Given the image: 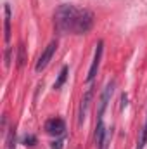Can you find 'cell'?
I'll use <instances>...</instances> for the list:
<instances>
[{
    "instance_id": "cell-1",
    "label": "cell",
    "mask_w": 147,
    "mask_h": 149,
    "mask_svg": "<svg viewBox=\"0 0 147 149\" xmlns=\"http://www.w3.org/2000/svg\"><path fill=\"white\" fill-rule=\"evenodd\" d=\"M54 26L55 31L61 35H83L92 30L94 26V14L87 9H78L71 3L61 5L54 14Z\"/></svg>"
},
{
    "instance_id": "cell-2",
    "label": "cell",
    "mask_w": 147,
    "mask_h": 149,
    "mask_svg": "<svg viewBox=\"0 0 147 149\" xmlns=\"http://www.w3.org/2000/svg\"><path fill=\"white\" fill-rule=\"evenodd\" d=\"M55 49H57V40H52V42L45 47V50L42 52L40 59H38L37 64H35V70H37L38 73H40V71H43V70L49 66L50 59H52V57H54V54H55Z\"/></svg>"
},
{
    "instance_id": "cell-3",
    "label": "cell",
    "mask_w": 147,
    "mask_h": 149,
    "mask_svg": "<svg viewBox=\"0 0 147 149\" xmlns=\"http://www.w3.org/2000/svg\"><path fill=\"white\" fill-rule=\"evenodd\" d=\"M102 52H104V42L99 40L97 47H95V54H94V61H92V66L88 70V74H87V81H92L95 78V74L99 71V64H101V59H102Z\"/></svg>"
},
{
    "instance_id": "cell-4",
    "label": "cell",
    "mask_w": 147,
    "mask_h": 149,
    "mask_svg": "<svg viewBox=\"0 0 147 149\" xmlns=\"http://www.w3.org/2000/svg\"><path fill=\"white\" fill-rule=\"evenodd\" d=\"M66 130V123L61 118H50L45 121V132L50 135H62Z\"/></svg>"
},
{
    "instance_id": "cell-5",
    "label": "cell",
    "mask_w": 147,
    "mask_h": 149,
    "mask_svg": "<svg viewBox=\"0 0 147 149\" xmlns=\"http://www.w3.org/2000/svg\"><path fill=\"white\" fill-rule=\"evenodd\" d=\"M92 95H94V90L88 88V90L85 92L83 99H81V104H80V109H78V125H81L83 120H85V116H87V111H88L90 102H92Z\"/></svg>"
},
{
    "instance_id": "cell-6",
    "label": "cell",
    "mask_w": 147,
    "mask_h": 149,
    "mask_svg": "<svg viewBox=\"0 0 147 149\" xmlns=\"http://www.w3.org/2000/svg\"><path fill=\"white\" fill-rule=\"evenodd\" d=\"M112 90H114V81H109V83L106 85L102 95H101V101H99V118L104 116V111H106V108H107V104H109L111 95H112Z\"/></svg>"
},
{
    "instance_id": "cell-7",
    "label": "cell",
    "mask_w": 147,
    "mask_h": 149,
    "mask_svg": "<svg viewBox=\"0 0 147 149\" xmlns=\"http://www.w3.org/2000/svg\"><path fill=\"white\" fill-rule=\"evenodd\" d=\"M3 12H5V42L9 43L10 42V7L7 3L3 7Z\"/></svg>"
},
{
    "instance_id": "cell-8",
    "label": "cell",
    "mask_w": 147,
    "mask_h": 149,
    "mask_svg": "<svg viewBox=\"0 0 147 149\" xmlns=\"http://www.w3.org/2000/svg\"><path fill=\"white\" fill-rule=\"evenodd\" d=\"M66 78H68V66H62L61 73H59V76H57V80H55V83H54V88H55V90H59V88H61V87L64 85Z\"/></svg>"
},
{
    "instance_id": "cell-9",
    "label": "cell",
    "mask_w": 147,
    "mask_h": 149,
    "mask_svg": "<svg viewBox=\"0 0 147 149\" xmlns=\"http://www.w3.org/2000/svg\"><path fill=\"white\" fill-rule=\"evenodd\" d=\"M5 149H16V130H14V128H10V132H9V135H7Z\"/></svg>"
},
{
    "instance_id": "cell-10",
    "label": "cell",
    "mask_w": 147,
    "mask_h": 149,
    "mask_svg": "<svg viewBox=\"0 0 147 149\" xmlns=\"http://www.w3.org/2000/svg\"><path fill=\"white\" fill-rule=\"evenodd\" d=\"M147 144V120H146V125L142 128V134H140V139H139V144H137V149H144Z\"/></svg>"
},
{
    "instance_id": "cell-11",
    "label": "cell",
    "mask_w": 147,
    "mask_h": 149,
    "mask_svg": "<svg viewBox=\"0 0 147 149\" xmlns=\"http://www.w3.org/2000/svg\"><path fill=\"white\" fill-rule=\"evenodd\" d=\"M23 64H24V45L19 43V47H17V66L21 68Z\"/></svg>"
},
{
    "instance_id": "cell-12",
    "label": "cell",
    "mask_w": 147,
    "mask_h": 149,
    "mask_svg": "<svg viewBox=\"0 0 147 149\" xmlns=\"http://www.w3.org/2000/svg\"><path fill=\"white\" fill-rule=\"evenodd\" d=\"M23 144H24V146H35V144H37V137H35V135H26V137L23 139Z\"/></svg>"
},
{
    "instance_id": "cell-13",
    "label": "cell",
    "mask_w": 147,
    "mask_h": 149,
    "mask_svg": "<svg viewBox=\"0 0 147 149\" xmlns=\"http://www.w3.org/2000/svg\"><path fill=\"white\" fill-rule=\"evenodd\" d=\"M50 148L52 149H62V141H61V139H59V141H54Z\"/></svg>"
},
{
    "instance_id": "cell-14",
    "label": "cell",
    "mask_w": 147,
    "mask_h": 149,
    "mask_svg": "<svg viewBox=\"0 0 147 149\" xmlns=\"http://www.w3.org/2000/svg\"><path fill=\"white\" fill-rule=\"evenodd\" d=\"M5 64L7 66L10 64V47H7V52H5Z\"/></svg>"
}]
</instances>
